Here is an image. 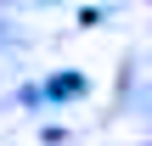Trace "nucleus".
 <instances>
[]
</instances>
